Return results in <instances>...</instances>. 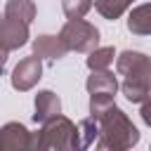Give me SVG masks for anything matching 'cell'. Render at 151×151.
Listing matches in <instances>:
<instances>
[{"label": "cell", "mask_w": 151, "mask_h": 151, "mask_svg": "<svg viewBox=\"0 0 151 151\" xmlns=\"http://www.w3.org/2000/svg\"><path fill=\"white\" fill-rule=\"evenodd\" d=\"M5 61H7V50L0 47V73H2V68H5Z\"/></svg>", "instance_id": "ac0fdd59"}, {"label": "cell", "mask_w": 151, "mask_h": 151, "mask_svg": "<svg viewBox=\"0 0 151 151\" xmlns=\"http://www.w3.org/2000/svg\"><path fill=\"white\" fill-rule=\"evenodd\" d=\"M116 68L120 76H125L123 94L132 104H142L151 92V57L127 50L116 59Z\"/></svg>", "instance_id": "6da1fadb"}, {"label": "cell", "mask_w": 151, "mask_h": 151, "mask_svg": "<svg viewBox=\"0 0 151 151\" xmlns=\"http://www.w3.org/2000/svg\"><path fill=\"white\" fill-rule=\"evenodd\" d=\"M142 120L146 123V125H151V97H146L144 101H142Z\"/></svg>", "instance_id": "e0dca14e"}, {"label": "cell", "mask_w": 151, "mask_h": 151, "mask_svg": "<svg viewBox=\"0 0 151 151\" xmlns=\"http://www.w3.org/2000/svg\"><path fill=\"white\" fill-rule=\"evenodd\" d=\"M5 14L17 17V19H21V21L31 24L33 17H35V5H33L31 0H9V2L5 5Z\"/></svg>", "instance_id": "4fadbf2b"}, {"label": "cell", "mask_w": 151, "mask_h": 151, "mask_svg": "<svg viewBox=\"0 0 151 151\" xmlns=\"http://www.w3.org/2000/svg\"><path fill=\"white\" fill-rule=\"evenodd\" d=\"M92 0H61V9L68 19H83L92 9Z\"/></svg>", "instance_id": "2e32d148"}, {"label": "cell", "mask_w": 151, "mask_h": 151, "mask_svg": "<svg viewBox=\"0 0 151 151\" xmlns=\"http://www.w3.org/2000/svg\"><path fill=\"white\" fill-rule=\"evenodd\" d=\"M40 73H42V61L38 54L33 57H26L17 64V68L12 71V87L19 90V92H26L31 90L38 80H40Z\"/></svg>", "instance_id": "8992f818"}, {"label": "cell", "mask_w": 151, "mask_h": 151, "mask_svg": "<svg viewBox=\"0 0 151 151\" xmlns=\"http://www.w3.org/2000/svg\"><path fill=\"white\" fill-rule=\"evenodd\" d=\"M0 149H35V134L21 123H7L0 130Z\"/></svg>", "instance_id": "52a82bcc"}, {"label": "cell", "mask_w": 151, "mask_h": 151, "mask_svg": "<svg viewBox=\"0 0 151 151\" xmlns=\"http://www.w3.org/2000/svg\"><path fill=\"white\" fill-rule=\"evenodd\" d=\"M113 47H94L87 57V68L90 71H101V68H109L113 64Z\"/></svg>", "instance_id": "5bb4252c"}, {"label": "cell", "mask_w": 151, "mask_h": 151, "mask_svg": "<svg viewBox=\"0 0 151 151\" xmlns=\"http://www.w3.org/2000/svg\"><path fill=\"white\" fill-rule=\"evenodd\" d=\"M26 40H28V24L17 19V17L5 14L0 19V47L12 52V50L24 47Z\"/></svg>", "instance_id": "5b68a950"}, {"label": "cell", "mask_w": 151, "mask_h": 151, "mask_svg": "<svg viewBox=\"0 0 151 151\" xmlns=\"http://www.w3.org/2000/svg\"><path fill=\"white\" fill-rule=\"evenodd\" d=\"M97 120H99V134H101V139L97 142L99 149H130L139 142L137 127L116 104L109 106Z\"/></svg>", "instance_id": "7a4b0ae2"}, {"label": "cell", "mask_w": 151, "mask_h": 151, "mask_svg": "<svg viewBox=\"0 0 151 151\" xmlns=\"http://www.w3.org/2000/svg\"><path fill=\"white\" fill-rule=\"evenodd\" d=\"M33 52H35L40 59L57 61V59H61L68 50L64 47V42L59 40V35H38V38L33 40Z\"/></svg>", "instance_id": "9c48e42d"}, {"label": "cell", "mask_w": 151, "mask_h": 151, "mask_svg": "<svg viewBox=\"0 0 151 151\" xmlns=\"http://www.w3.org/2000/svg\"><path fill=\"white\" fill-rule=\"evenodd\" d=\"M85 87H87L90 94H94V92L116 94V90H118V80H116V76H113L109 68H101V71H92V76L87 78Z\"/></svg>", "instance_id": "8fae6325"}, {"label": "cell", "mask_w": 151, "mask_h": 151, "mask_svg": "<svg viewBox=\"0 0 151 151\" xmlns=\"http://www.w3.org/2000/svg\"><path fill=\"white\" fill-rule=\"evenodd\" d=\"M35 149H78V127L57 113L45 120L40 134H35Z\"/></svg>", "instance_id": "3957f363"}, {"label": "cell", "mask_w": 151, "mask_h": 151, "mask_svg": "<svg viewBox=\"0 0 151 151\" xmlns=\"http://www.w3.org/2000/svg\"><path fill=\"white\" fill-rule=\"evenodd\" d=\"M59 40L68 52H92L99 45V31L85 19H68L59 31Z\"/></svg>", "instance_id": "277c9868"}, {"label": "cell", "mask_w": 151, "mask_h": 151, "mask_svg": "<svg viewBox=\"0 0 151 151\" xmlns=\"http://www.w3.org/2000/svg\"><path fill=\"white\" fill-rule=\"evenodd\" d=\"M78 134H83V139L78 142V149H87V146H92L94 139H97V134H99V120H97L94 116L80 120V125H78Z\"/></svg>", "instance_id": "9a60e30c"}, {"label": "cell", "mask_w": 151, "mask_h": 151, "mask_svg": "<svg viewBox=\"0 0 151 151\" xmlns=\"http://www.w3.org/2000/svg\"><path fill=\"white\" fill-rule=\"evenodd\" d=\"M127 31L134 35H151V2H144L130 12Z\"/></svg>", "instance_id": "30bf717a"}, {"label": "cell", "mask_w": 151, "mask_h": 151, "mask_svg": "<svg viewBox=\"0 0 151 151\" xmlns=\"http://www.w3.org/2000/svg\"><path fill=\"white\" fill-rule=\"evenodd\" d=\"M57 113H61V101L52 90H42L35 94V113L33 120L35 123H45L50 118H54Z\"/></svg>", "instance_id": "ba28073f"}, {"label": "cell", "mask_w": 151, "mask_h": 151, "mask_svg": "<svg viewBox=\"0 0 151 151\" xmlns=\"http://www.w3.org/2000/svg\"><path fill=\"white\" fill-rule=\"evenodd\" d=\"M134 0H97L94 2V7H97V12L104 17V19H111V21H116L130 5H132Z\"/></svg>", "instance_id": "7c38bea8"}]
</instances>
